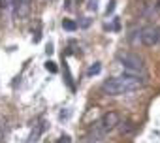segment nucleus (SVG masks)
Returning <instances> with one entry per match:
<instances>
[{
	"instance_id": "f8f14e48",
	"label": "nucleus",
	"mask_w": 160,
	"mask_h": 143,
	"mask_svg": "<svg viewBox=\"0 0 160 143\" xmlns=\"http://www.w3.org/2000/svg\"><path fill=\"white\" fill-rule=\"evenodd\" d=\"M57 143H72V137L64 134V136H60V137H58V141H57Z\"/></svg>"
},
{
	"instance_id": "9b49d317",
	"label": "nucleus",
	"mask_w": 160,
	"mask_h": 143,
	"mask_svg": "<svg viewBox=\"0 0 160 143\" xmlns=\"http://www.w3.org/2000/svg\"><path fill=\"white\" fill-rule=\"evenodd\" d=\"M45 70L51 72V74H57V70H58V68H57V64H55L53 60H47V62H45Z\"/></svg>"
},
{
	"instance_id": "dca6fc26",
	"label": "nucleus",
	"mask_w": 160,
	"mask_h": 143,
	"mask_svg": "<svg viewBox=\"0 0 160 143\" xmlns=\"http://www.w3.org/2000/svg\"><path fill=\"white\" fill-rule=\"evenodd\" d=\"M47 2H55V0H47Z\"/></svg>"
},
{
	"instance_id": "ddd939ff",
	"label": "nucleus",
	"mask_w": 160,
	"mask_h": 143,
	"mask_svg": "<svg viewBox=\"0 0 160 143\" xmlns=\"http://www.w3.org/2000/svg\"><path fill=\"white\" fill-rule=\"evenodd\" d=\"M91 25V19L89 17H83V21H81V25H79V27H83V28H87Z\"/></svg>"
},
{
	"instance_id": "6e6552de",
	"label": "nucleus",
	"mask_w": 160,
	"mask_h": 143,
	"mask_svg": "<svg viewBox=\"0 0 160 143\" xmlns=\"http://www.w3.org/2000/svg\"><path fill=\"white\" fill-rule=\"evenodd\" d=\"M62 28L68 30V32H73V30H77V23L72 21V19H64L62 21Z\"/></svg>"
},
{
	"instance_id": "39448f33",
	"label": "nucleus",
	"mask_w": 160,
	"mask_h": 143,
	"mask_svg": "<svg viewBox=\"0 0 160 143\" xmlns=\"http://www.w3.org/2000/svg\"><path fill=\"white\" fill-rule=\"evenodd\" d=\"M28 13H30V0H15L13 2V15L19 21H23L28 17Z\"/></svg>"
},
{
	"instance_id": "0eeeda50",
	"label": "nucleus",
	"mask_w": 160,
	"mask_h": 143,
	"mask_svg": "<svg viewBox=\"0 0 160 143\" xmlns=\"http://www.w3.org/2000/svg\"><path fill=\"white\" fill-rule=\"evenodd\" d=\"M42 132H43V124H38V126H36V130H32V134H30V137H28V141H27V143H36Z\"/></svg>"
},
{
	"instance_id": "1a4fd4ad",
	"label": "nucleus",
	"mask_w": 160,
	"mask_h": 143,
	"mask_svg": "<svg viewBox=\"0 0 160 143\" xmlns=\"http://www.w3.org/2000/svg\"><path fill=\"white\" fill-rule=\"evenodd\" d=\"M100 70H102V66H100V62H94L89 70H87V76H96V74H100Z\"/></svg>"
},
{
	"instance_id": "f03ea898",
	"label": "nucleus",
	"mask_w": 160,
	"mask_h": 143,
	"mask_svg": "<svg viewBox=\"0 0 160 143\" xmlns=\"http://www.w3.org/2000/svg\"><path fill=\"white\" fill-rule=\"evenodd\" d=\"M119 124H121V117H119V113H115V111H108V113H104V115L94 122V126H92V134H96V136H106V134H109L111 130H115Z\"/></svg>"
},
{
	"instance_id": "f257e3e1",
	"label": "nucleus",
	"mask_w": 160,
	"mask_h": 143,
	"mask_svg": "<svg viewBox=\"0 0 160 143\" xmlns=\"http://www.w3.org/2000/svg\"><path fill=\"white\" fill-rule=\"evenodd\" d=\"M143 87V79L139 76H119L113 79H108L102 85V92L108 96H121V94H128L134 91H139Z\"/></svg>"
},
{
	"instance_id": "20e7f679",
	"label": "nucleus",
	"mask_w": 160,
	"mask_h": 143,
	"mask_svg": "<svg viewBox=\"0 0 160 143\" xmlns=\"http://www.w3.org/2000/svg\"><path fill=\"white\" fill-rule=\"evenodd\" d=\"M139 38H141V43H143V45L152 47V45L160 43V28L154 27V25L143 27V28L139 30Z\"/></svg>"
},
{
	"instance_id": "423d86ee",
	"label": "nucleus",
	"mask_w": 160,
	"mask_h": 143,
	"mask_svg": "<svg viewBox=\"0 0 160 143\" xmlns=\"http://www.w3.org/2000/svg\"><path fill=\"white\" fill-rule=\"evenodd\" d=\"M147 17H151V19H154V17H160V0H158V2L156 4H151L145 12H143Z\"/></svg>"
},
{
	"instance_id": "9d476101",
	"label": "nucleus",
	"mask_w": 160,
	"mask_h": 143,
	"mask_svg": "<svg viewBox=\"0 0 160 143\" xmlns=\"http://www.w3.org/2000/svg\"><path fill=\"white\" fill-rule=\"evenodd\" d=\"M81 143H102V136H89V137H85V139H81Z\"/></svg>"
},
{
	"instance_id": "4468645a",
	"label": "nucleus",
	"mask_w": 160,
	"mask_h": 143,
	"mask_svg": "<svg viewBox=\"0 0 160 143\" xmlns=\"http://www.w3.org/2000/svg\"><path fill=\"white\" fill-rule=\"evenodd\" d=\"M113 10H115V2L111 0V2H109V6H108V15H109V13H111Z\"/></svg>"
},
{
	"instance_id": "7ed1b4c3",
	"label": "nucleus",
	"mask_w": 160,
	"mask_h": 143,
	"mask_svg": "<svg viewBox=\"0 0 160 143\" xmlns=\"http://www.w3.org/2000/svg\"><path fill=\"white\" fill-rule=\"evenodd\" d=\"M117 60L121 62V66L128 72V74H132V76H143L145 74V64H143V60L138 55H134V53H119L117 55Z\"/></svg>"
},
{
	"instance_id": "f3484780",
	"label": "nucleus",
	"mask_w": 160,
	"mask_h": 143,
	"mask_svg": "<svg viewBox=\"0 0 160 143\" xmlns=\"http://www.w3.org/2000/svg\"><path fill=\"white\" fill-rule=\"evenodd\" d=\"M30 2H32V0H30Z\"/></svg>"
},
{
	"instance_id": "2eb2a0df",
	"label": "nucleus",
	"mask_w": 160,
	"mask_h": 143,
	"mask_svg": "<svg viewBox=\"0 0 160 143\" xmlns=\"http://www.w3.org/2000/svg\"><path fill=\"white\" fill-rule=\"evenodd\" d=\"M2 134H4V121L0 119V137H2Z\"/></svg>"
}]
</instances>
